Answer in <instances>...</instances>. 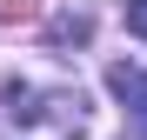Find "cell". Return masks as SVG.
<instances>
[{
	"instance_id": "6da1fadb",
	"label": "cell",
	"mask_w": 147,
	"mask_h": 140,
	"mask_svg": "<svg viewBox=\"0 0 147 140\" xmlns=\"http://www.w3.org/2000/svg\"><path fill=\"white\" fill-rule=\"evenodd\" d=\"M40 0H0V27H13V20H34Z\"/></svg>"
},
{
	"instance_id": "7a4b0ae2",
	"label": "cell",
	"mask_w": 147,
	"mask_h": 140,
	"mask_svg": "<svg viewBox=\"0 0 147 140\" xmlns=\"http://www.w3.org/2000/svg\"><path fill=\"white\" fill-rule=\"evenodd\" d=\"M54 40H60V47H67V40L80 47V40H87V20H80V13H74V20H60V27H54Z\"/></svg>"
},
{
	"instance_id": "3957f363",
	"label": "cell",
	"mask_w": 147,
	"mask_h": 140,
	"mask_svg": "<svg viewBox=\"0 0 147 140\" xmlns=\"http://www.w3.org/2000/svg\"><path fill=\"white\" fill-rule=\"evenodd\" d=\"M127 33L147 40V0H127Z\"/></svg>"
},
{
	"instance_id": "277c9868",
	"label": "cell",
	"mask_w": 147,
	"mask_h": 140,
	"mask_svg": "<svg viewBox=\"0 0 147 140\" xmlns=\"http://www.w3.org/2000/svg\"><path fill=\"white\" fill-rule=\"evenodd\" d=\"M140 140H147V113H140Z\"/></svg>"
}]
</instances>
